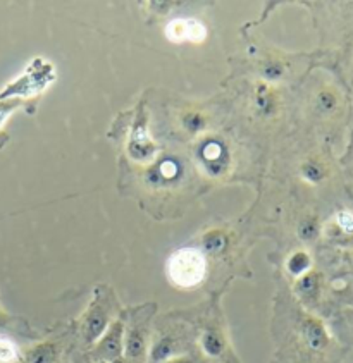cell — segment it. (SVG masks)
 Segmentation results:
<instances>
[{
	"label": "cell",
	"mask_w": 353,
	"mask_h": 363,
	"mask_svg": "<svg viewBox=\"0 0 353 363\" xmlns=\"http://www.w3.org/2000/svg\"><path fill=\"white\" fill-rule=\"evenodd\" d=\"M169 281L181 289L197 288L207 276L205 253L198 248H181L169 257L165 265Z\"/></svg>",
	"instance_id": "6da1fadb"
},
{
	"label": "cell",
	"mask_w": 353,
	"mask_h": 363,
	"mask_svg": "<svg viewBox=\"0 0 353 363\" xmlns=\"http://www.w3.org/2000/svg\"><path fill=\"white\" fill-rule=\"evenodd\" d=\"M116 300L107 288H99L95 291L90 306L81 318V336L88 345H95L109 325L116 320Z\"/></svg>",
	"instance_id": "7a4b0ae2"
},
{
	"label": "cell",
	"mask_w": 353,
	"mask_h": 363,
	"mask_svg": "<svg viewBox=\"0 0 353 363\" xmlns=\"http://www.w3.org/2000/svg\"><path fill=\"white\" fill-rule=\"evenodd\" d=\"M153 305H147L136 310L135 317L131 318L124 329V357L131 363H143L148 357V322L153 312Z\"/></svg>",
	"instance_id": "3957f363"
},
{
	"label": "cell",
	"mask_w": 353,
	"mask_h": 363,
	"mask_svg": "<svg viewBox=\"0 0 353 363\" xmlns=\"http://www.w3.org/2000/svg\"><path fill=\"white\" fill-rule=\"evenodd\" d=\"M124 329L126 324L121 318H116L107 330L95 342V357L102 362H117L124 354Z\"/></svg>",
	"instance_id": "277c9868"
},
{
	"label": "cell",
	"mask_w": 353,
	"mask_h": 363,
	"mask_svg": "<svg viewBox=\"0 0 353 363\" xmlns=\"http://www.w3.org/2000/svg\"><path fill=\"white\" fill-rule=\"evenodd\" d=\"M165 35L173 42H202L205 38V28L198 21H188V19H178L171 21L165 28Z\"/></svg>",
	"instance_id": "5b68a950"
},
{
	"label": "cell",
	"mask_w": 353,
	"mask_h": 363,
	"mask_svg": "<svg viewBox=\"0 0 353 363\" xmlns=\"http://www.w3.org/2000/svg\"><path fill=\"white\" fill-rule=\"evenodd\" d=\"M202 350L209 357H221L226 352V340L219 329H207L202 334Z\"/></svg>",
	"instance_id": "8992f818"
},
{
	"label": "cell",
	"mask_w": 353,
	"mask_h": 363,
	"mask_svg": "<svg viewBox=\"0 0 353 363\" xmlns=\"http://www.w3.org/2000/svg\"><path fill=\"white\" fill-rule=\"evenodd\" d=\"M129 152H131V155L138 160H147L152 157L153 145H152V141H150L147 133L145 131L135 133L131 145H129Z\"/></svg>",
	"instance_id": "52a82bcc"
},
{
	"label": "cell",
	"mask_w": 353,
	"mask_h": 363,
	"mask_svg": "<svg viewBox=\"0 0 353 363\" xmlns=\"http://www.w3.org/2000/svg\"><path fill=\"white\" fill-rule=\"evenodd\" d=\"M28 363H55L58 362V348L54 345H38L26 353Z\"/></svg>",
	"instance_id": "ba28073f"
},
{
	"label": "cell",
	"mask_w": 353,
	"mask_h": 363,
	"mask_svg": "<svg viewBox=\"0 0 353 363\" xmlns=\"http://www.w3.org/2000/svg\"><path fill=\"white\" fill-rule=\"evenodd\" d=\"M202 159L205 160L207 167H212V165H216L217 162H224V150H222V147L216 141H210V143H207L204 147V150H202Z\"/></svg>",
	"instance_id": "9c48e42d"
},
{
	"label": "cell",
	"mask_w": 353,
	"mask_h": 363,
	"mask_svg": "<svg viewBox=\"0 0 353 363\" xmlns=\"http://www.w3.org/2000/svg\"><path fill=\"white\" fill-rule=\"evenodd\" d=\"M224 246H226V240L224 236H222V233L212 231L204 238V250L207 253L216 255V253H221L222 250H224Z\"/></svg>",
	"instance_id": "30bf717a"
},
{
	"label": "cell",
	"mask_w": 353,
	"mask_h": 363,
	"mask_svg": "<svg viewBox=\"0 0 353 363\" xmlns=\"http://www.w3.org/2000/svg\"><path fill=\"white\" fill-rule=\"evenodd\" d=\"M18 358V350L11 341L0 340V363H12Z\"/></svg>",
	"instance_id": "8fae6325"
},
{
	"label": "cell",
	"mask_w": 353,
	"mask_h": 363,
	"mask_svg": "<svg viewBox=\"0 0 353 363\" xmlns=\"http://www.w3.org/2000/svg\"><path fill=\"white\" fill-rule=\"evenodd\" d=\"M307 255H303V253H295V255L288 260V270H290L293 276H300V274L307 269Z\"/></svg>",
	"instance_id": "7c38bea8"
},
{
	"label": "cell",
	"mask_w": 353,
	"mask_h": 363,
	"mask_svg": "<svg viewBox=\"0 0 353 363\" xmlns=\"http://www.w3.org/2000/svg\"><path fill=\"white\" fill-rule=\"evenodd\" d=\"M178 172V165L173 162V160H165L164 164L159 167V177L161 179H173Z\"/></svg>",
	"instance_id": "4fadbf2b"
},
{
	"label": "cell",
	"mask_w": 353,
	"mask_h": 363,
	"mask_svg": "<svg viewBox=\"0 0 353 363\" xmlns=\"http://www.w3.org/2000/svg\"><path fill=\"white\" fill-rule=\"evenodd\" d=\"M2 322H4V313L0 312V324H2Z\"/></svg>",
	"instance_id": "5bb4252c"
}]
</instances>
